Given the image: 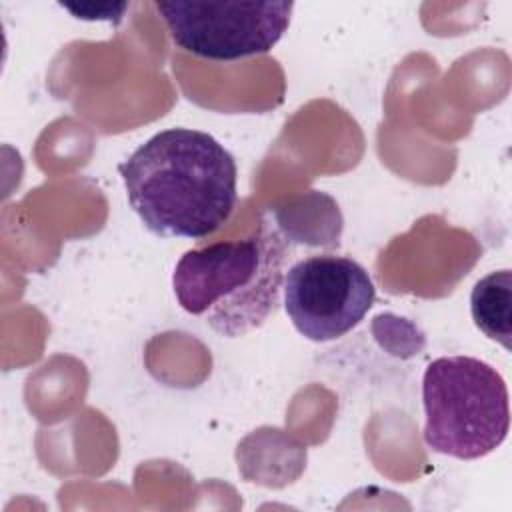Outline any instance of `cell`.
Wrapping results in <instances>:
<instances>
[{"instance_id": "5", "label": "cell", "mask_w": 512, "mask_h": 512, "mask_svg": "<svg viewBox=\"0 0 512 512\" xmlns=\"http://www.w3.org/2000/svg\"><path fill=\"white\" fill-rule=\"evenodd\" d=\"M284 308L294 328L312 342H328L356 328L376 290L362 264L348 256L316 254L284 274Z\"/></svg>"}, {"instance_id": "4", "label": "cell", "mask_w": 512, "mask_h": 512, "mask_svg": "<svg viewBox=\"0 0 512 512\" xmlns=\"http://www.w3.org/2000/svg\"><path fill=\"white\" fill-rule=\"evenodd\" d=\"M172 42L206 60L270 52L290 26L292 2H156Z\"/></svg>"}, {"instance_id": "3", "label": "cell", "mask_w": 512, "mask_h": 512, "mask_svg": "<svg viewBox=\"0 0 512 512\" xmlns=\"http://www.w3.org/2000/svg\"><path fill=\"white\" fill-rule=\"evenodd\" d=\"M424 442L432 452L476 460L508 436V388L500 372L472 356H442L422 378Z\"/></svg>"}, {"instance_id": "1", "label": "cell", "mask_w": 512, "mask_h": 512, "mask_svg": "<svg viewBox=\"0 0 512 512\" xmlns=\"http://www.w3.org/2000/svg\"><path fill=\"white\" fill-rule=\"evenodd\" d=\"M118 172L132 210L162 238L214 234L238 198L234 156L202 130H162L118 164Z\"/></svg>"}, {"instance_id": "6", "label": "cell", "mask_w": 512, "mask_h": 512, "mask_svg": "<svg viewBox=\"0 0 512 512\" xmlns=\"http://www.w3.org/2000/svg\"><path fill=\"white\" fill-rule=\"evenodd\" d=\"M470 310L474 324L506 350L512 348V272L508 268L490 272L476 282L470 294Z\"/></svg>"}, {"instance_id": "2", "label": "cell", "mask_w": 512, "mask_h": 512, "mask_svg": "<svg viewBox=\"0 0 512 512\" xmlns=\"http://www.w3.org/2000/svg\"><path fill=\"white\" fill-rule=\"evenodd\" d=\"M290 240L270 222L244 240L184 252L172 274L182 310L226 338L260 328L278 308Z\"/></svg>"}]
</instances>
